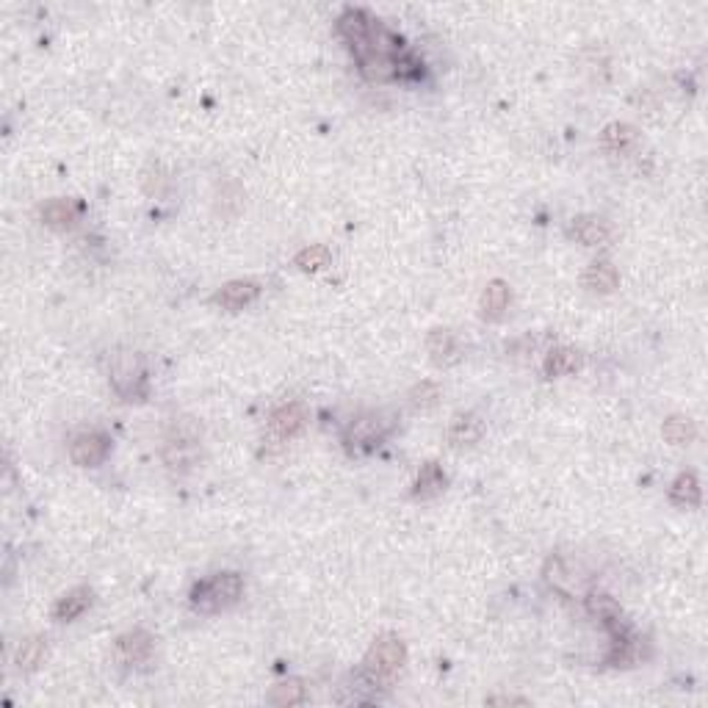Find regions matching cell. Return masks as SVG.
<instances>
[{
    "mask_svg": "<svg viewBox=\"0 0 708 708\" xmlns=\"http://www.w3.org/2000/svg\"><path fill=\"white\" fill-rule=\"evenodd\" d=\"M404 662H407V648H404V642L398 637H393V634L376 637L366 653L363 667L354 672L351 689L363 692V700H376L379 689H390L393 678L398 675Z\"/></svg>",
    "mask_w": 708,
    "mask_h": 708,
    "instance_id": "cell-1",
    "label": "cell"
},
{
    "mask_svg": "<svg viewBox=\"0 0 708 708\" xmlns=\"http://www.w3.org/2000/svg\"><path fill=\"white\" fill-rule=\"evenodd\" d=\"M109 382L122 401H144L147 366L141 354L131 349H119L109 363Z\"/></svg>",
    "mask_w": 708,
    "mask_h": 708,
    "instance_id": "cell-2",
    "label": "cell"
},
{
    "mask_svg": "<svg viewBox=\"0 0 708 708\" xmlns=\"http://www.w3.org/2000/svg\"><path fill=\"white\" fill-rule=\"evenodd\" d=\"M244 595V578L238 573H216L205 581H199L191 590V606L197 612H221L230 609Z\"/></svg>",
    "mask_w": 708,
    "mask_h": 708,
    "instance_id": "cell-3",
    "label": "cell"
},
{
    "mask_svg": "<svg viewBox=\"0 0 708 708\" xmlns=\"http://www.w3.org/2000/svg\"><path fill=\"white\" fill-rule=\"evenodd\" d=\"M199 429L191 418H181L172 423L169 435L164 440V463L172 471H191L199 463Z\"/></svg>",
    "mask_w": 708,
    "mask_h": 708,
    "instance_id": "cell-4",
    "label": "cell"
},
{
    "mask_svg": "<svg viewBox=\"0 0 708 708\" xmlns=\"http://www.w3.org/2000/svg\"><path fill=\"white\" fill-rule=\"evenodd\" d=\"M388 421L379 415V413H366L360 418H354L349 426H346V432H343V446L349 454H368L374 451L379 443L385 440L388 435Z\"/></svg>",
    "mask_w": 708,
    "mask_h": 708,
    "instance_id": "cell-5",
    "label": "cell"
},
{
    "mask_svg": "<svg viewBox=\"0 0 708 708\" xmlns=\"http://www.w3.org/2000/svg\"><path fill=\"white\" fill-rule=\"evenodd\" d=\"M308 426V410L302 401H288V404H280L271 415H269V438L283 443V440H291L296 438L302 429Z\"/></svg>",
    "mask_w": 708,
    "mask_h": 708,
    "instance_id": "cell-6",
    "label": "cell"
},
{
    "mask_svg": "<svg viewBox=\"0 0 708 708\" xmlns=\"http://www.w3.org/2000/svg\"><path fill=\"white\" fill-rule=\"evenodd\" d=\"M374 25H376V20H374L366 9H346V12L338 17V31H341V36L346 39V44L351 47L354 59H358L360 53H366Z\"/></svg>",
    "mask_w": 708,
    "mask_h": 708,
    "instance_id": "cell-7",
    "label": "cell"
},
{
    "mask_svg": "<svg viewBox=\"0 0 708 708\" xmlns=\"http://www.w3.org/2000/svg\"><path fill=\"white\" fill-rule=\"evenodd\" d=\"M111 451V440L103 432H84L69 443V457L78 468H97L103 465Z\"/></svg>",
    "mask_w": 708,
    "mask_h": 708,
    "instance_id": "cell-8",
    "label": "cell"
},
{
    "mask_svg": "<svg viewBox=\"0 0 708 708\" xmlns=\"http://www.w3.org/2000/svg\"><path fill=\"white\" fill-rule=\"evenodd\" d=\"M153 634L144 628H133L128 634H122L114 645V656L119 664H141L149 659V653H153Z\"/></svg>",
    "mask_w": 708,
    "mask_h": 708,
    "instance_id": "cell-9",
    "label": "cell"
},
{
    "mask_svg": "<svg viewBox=\"0 0 708 708\" xmlns=\"http://www.w3.org/2000/svg\"><path fill=\"white\" fill-rule=\"evenodd\" d=\"M587 612L609 631V634H620V631L628 628V623L623 620V609H620V603L612 598V595H606V592H590L587 595Z\"/></svg>",
    "mask_w": 708,
    "mask_h": 708,
    "instance_id": "cell-10",
    "label": "cell"
},
{
    "mask_svg": "<svg viewBox=\"0 0 708 708\" xmlns=\"http://www.w3.org/2000/svg\"><path fill=\"white\" fill-rule=\"evenodd\" d=\"M482 435H485V423L473 413L454 415V421L446 429V440L451 448H471L482 440Z\"/></svg>",
    "mask_w": 708,
    "mask_h": 708,
    "instance_id": "cell-11",
    "label": "cell"
},
{
    "mask_svg": "<svg viewBox=\"0 0 708 708\" xmlns=\"http://www.w3.org/2000/svg\"><path fill=\"white\" fill-rule=\"evenodd\" d=\"M261 296V286L252 283V280H236V283H227L216 291L213 302L221 308V310H244L246 305H252Z\"/></svg>",
    "mask_w": 708,
    "mask_h": 708,
    "instance_id": "cell-12",
    "label": "cell"
},
{
    "mask_svg": "<svg viewBox=\"0 0 708 708\" xmlns=\"http://www.w3.org/2000/svg\"><path fill=\"white\" fill-rule=\"evenodd\" d=\"M637 141H640V133L634 125H628V122H612V125H606L600 133V147L606 153H615V156H623L628 149H634Z\"/></svg>",
    "mask_w": 708,
    "mask_h": 708,
    "instance_id": "cell-13",
    "label": "cell"
},
{
    "mask_svg": "<svg viewBox=\"0 0 708 708\" xmlns=\"http://www.w3.org/2000/svg\"><path fill=\"white\" fill-rule=\"evenodd\" d=\"M570 236L584 246H603L609 241L612 230H609V224L598 216H575L570 224Z\"/></svg>",
    "mask_w": 708,
    "mask_h": 708,
    "instance_id": "cell-14",
    "label": "cell"
},
{
    "mask_svg": "<svg viewBox=\"0 0 708 708\" xmlns=\"http://www.w3.org/2000/svg\"><path fill=\"white\" fill-rule=\"evenodd\" d=\"M581 283L590 294H612L620 283V274L617 269L609 263V261H595L587 266L584 277H581Z\"/></svg>",
    "mask_w": 708,
    "mask_h": 708,
    "instance_id": "cell-15",
    "label": "cell"
},
{
    "mask_svg": "<svg viewBox=\"0 0 708 708\" xmlns=\"http://www.w3.org/2000/svg\"><path fill=\"white\" fill-rule=\"evenodd\" d=\"M78 202L75 199H50L47 205H42V221L50 230H69V227L78 221Z\"/></svg>",
    "mask_w": 708,
    "mask_h": 708,
    "instance_id": "cell-16",
    "label": "cell"
},
{
    "mask_svg": "<svg viewBox=\"0 0 708 708\" xmlns=\"http://www.w3.org/2000/svg\"><path fill=\"white\" fill-rule=\"evenodd\" d=\"M92 606V590L89 587H75L67 595H61L53 606V620L59 623H72L75 617H81Z\"/></svg>",
    "mask_w": 708,
    "mask_h": 708,
    "instance_id": "cell-17",
    "label": "cell"
},
{
    "mask_svg": "<svg viewBox=\"0 0 708 708\" xmlns=\"http://www.w3.org/2000/svg\"><path fill=\"white\" fill-rule=\"evenodd\" d=\"M670 501L680 510H697L700 507V482L692 471H684L675 476V482L670 485Z\"/></svg>",
    "mask_w": 708,
    "mask_h": 708,
    "instance_id": "cell-18",
    "label": "cell"
},
{
    "mask_svg": "<svg viewBox=\"0 0 708 708\" xmlns=\"http://www.w3.org/2000/svg\"><path fill=\"white\" fill-rule=\"evenodd\" d=\"M479 308H482V316L487 321H498L510 308V286L503 280H490L485 286V291H482V302H479Z\"/></svg>",
    "mask_w": 708,
    "mask_h": 708,
    "instance_id": "cell-19",
    "label": "cell"
},
{
    "mask_svg": "<svg viewBox=\"0 0 708 708\" xmlns=\"http://www.w3.org/2000/svg\"><path fill=\"white\" fill-rule=\"evenodd\" d=\"M426 349L438 366L457 363V358H460V341L451 330H432L426 338Z\"/></svg>",
    "mask_w": 708,
    "mask_h": 708,
    "instance_id": "cell-20",
    "label": "cell"
},
{
    "mask_svg": "<svg viewBox=\"0 0 708 708\" xmlns=\"http://www.w3.org/2000/svg\"><path fill=\"white\" fill-rule=\"evenodd\" d=\"M446 490V473L438 463H426L421 471H418V479H415V487H413V495L426 501V498H438L440 493Z\"/></svg>",
    "mask_w": 708,
    "mask_h": 708,
    "instance_id": "cell-21",
    "label": "cell"
},
{
    "mask_svg": "<svg viewBox=\"0 0 708 708\" xmlns=\"http://www.w3.org/2000/svg\"><path fill=\"white\" fill-rule=\"evenodd\" d=\"M581 368V354L575 349H567V346H559V349H551L545 354V363H543V371L545 376H565V374H573Z\"/></svg>",
    "mask_w": 708,
    "mask_h": 708,
    "instance_id": "cell-22",
    "label": "cell"
},
{
    "mask_svg": "<svg viewBox=\"0 0 708 708\" xmlns=\"http://www.w3.org/2000/svg\"><path fill=\"white\" fill-rule=\"evenodd\" d=\"M44 656H47V640L36 634V637H28V640L20 642L17 656H14V664L22 672H31V670H36L44 662Z\"/></svg>",
    "mask_w": 708,
    "mask_h": 708,
    "instance_id": "cell-23",
    "label": "cell"
},
{
    "mask_svg": "<svg viewBox=\"0 0 708 708\" xmlns=\"http://www.w3.org/2000/svg\"><path fill=\"white\" fill-rule=\"evenodd\" d=\"M662 435L670 446H689L697 435V429H695V421L692 418H684V415H672L664 421L662 426Z\"/></svg>",
    "mask_w": 708,
    "mask_h": 708,
    "instance_id": "cell-24",
    "label": "cell"
},
{
    "mask_svg": "<svg viewBox=\"0 0 708 708\" xmlns=\"http://www.w3.org/2000/svg\"><path fill=\"white\" fill-rule=\"evenodd\" d=\"M330 261H333L330 249L321 246V244H313V246H305L299 252V255L294 258V266L299 271H310L313 274V271H321V269L330 266Z\"/></svg>",
    "mask_w": 708,
    "mask_h": 708,
    "instance_id": "cell-25",
    "label": "cell"
},
{
    "mask_svg": "<svg viewBox=\"0 0 708 708\" xmlns=\"http://www.w3.org/2000/svg\"><path fill=\"white\" fill-rule=\"evenodd\" d=\"M545 581L556 590V592H562V595H570V570L565 565V559H559V556H551V559L545 562V570H543Z\"/></svg>",
    "mask_w": 708,
    "mask_h": 708,
    "instance_id": "cell-26",
    "label": "cell"
},
{
    "mask_svg": "<svg viewBox=\"0 0 708 708\" xmlns=\"http://www.w3.org/2000/svg\"><path fill=\"white\" fill-rule=\"evenodd\" d=\"M302 700H305V687H302V680H286V684L274 687L269 695V703H274V705H299Z\"/></svg>",
    "mask_w": 708,
    "mask_h": 708,
    "instance_id": "cell-27",
    "label": "cell"
},
{
    "mask_svg": "<svg viewBox=\"0 0 708 708\" xmlns=\"http://www.w3.org/2000/svg\"><path fill=\"white\" fill-rule=\"evenodd\" d=\"M440 398V388L435 382H421L413 393H410V401H413V407H435V401Z\"/></svg>",
    "mask_w": 708,
    "mask_h": 708,
    "instance_id": "cell-28",
    "label": "cell"
},
{
    "mask_svg": "<svg viewBox=\"0 0 708 708\" xmlns=\"http://www.w3.org/2000/svg\"><path fill=\"white\" fill-rule=\"evenodd\" d=\"M487 703H501V705H510V703H520V705H526L528 700H523V697H490Z\"/></svg>",
    "mask_w": 708,
    "mask_h": 708,
    "instance_id": "cell-29",
    "label": "cell"
}]
</instances>
